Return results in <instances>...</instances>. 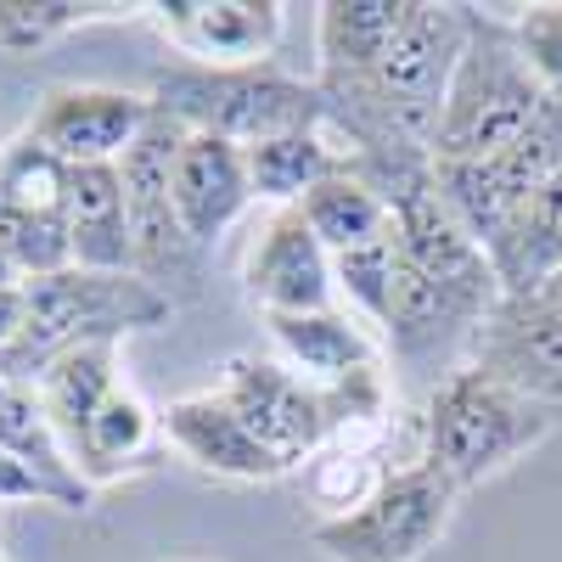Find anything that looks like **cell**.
<instances>
[{
    "label": "cell",
    "instance_id": "30bf717a",
    "mask_svg": "<svg viewBox=\"0 0 562 562\" xmlns=\"http://www.w3.org/2000/svg\"><path fill=\"white\" fill-rule=\"evenodd\" d=\"M243 293L259 315H315L338 310V281H333V254L315 243L299 209H276L270 225L243 265Z\"/></svg>",
    "mask_w": 562,
    "mask_h": 562
},
{
    "label": "cell",
    "instance_id": "cb8c5ba5",
    "mask_svg": "<svg viewBox=\"0 0 562 562\" xmlns=\"http://www.w3.org/2000/svg\"><path fill=\"white\" fill-rule=\"evenodd\" d=\"M124 7H85V0H0V52L29 57L97 18H119Z\"/></svg>",
    "mask_w": 562,
    "mask_h": 562
},
{
    "label": "cell",
    "instance_id": "8fae6325",
    "mask_svg": "<svg viewBox=\"0 0 562 562\" xmlns=\"http://www.w3.org/2000/svg\"><path fill=\"white\" fill-rule=\"evenodd\" d=\"M147 12L164 40L198 68H259L276 52L288 7L276 0H153Z\"/></svg>",
    "mask_w": 562,
    "mask_h": 562
},
{
    "label": "cell",
    "instance_id": "7a4b0ae2",
    "mask_svg": "<svg viewBox=\"0 0 562 562\" xmlns=\"http://www.w3.org/2000/svg\"><path fill=\"white\" fill-rule=\"evenodd\" d=\"M546 90L529 74L512 40V18H484L473 12V34H467V57L450 79V97L439 113L434 135V164H484L506 158L518 140L535 130L546 113Z\"/></svg>",
    "mask_w": 562,
    "mask_h": 562
},
{
    "label": "cell",
    "instance_id": "f1b7e54d",
    "mask_svg": "<svg viewBox=\"0 0 562 562\" xmlns=\"http://www.w3.org/2000/svg\"><path fill=\"white\" fill-rule=\"evenodd\" d=\"M0 288H18V270L7 265V254H0Z\"/></svg>",
    "mask_w": 562,
    "mask_h": 562
},
{
    "label": "cell",
    "instance_id": "9c48e42d",
    "mask_svg": "<svg viewBox=\"0 0 562 562\" xmlns=\"http://www.w3.org/2000/svg\"><path fill=\"white\" fill-rule=\"evenodd\" d=\"M153 119V97H135V90H113V85H63L45 90L29 135L45 153H57L68 169L79 164H119L135 135Z\"/></svg>",
    "mask_w": 562,
    "mask_h": 562
},
{
    "label": "cell",
    "instance_id": "4316f807",
    "mask_svg": "<svg viewBox=\"0 0 562 562\" xmlns=\"http://www.w3.org/2000/svg\"><path fill=\"white\" fill-rule=\"evenodd\" d=\"M23 333V281L18 288H0V349Z\"/></svg>",
    "mask_w": 562,
    "mask_h": 562
},
{
    "label": "cell",
    "instance_id": "277c9868",
    "mask_svg": "<svg viewBox=\"0 0 562 562\" xmlns=\"http://www.w3.org/2000/svg\"><path fill=\"white\" fill-rule=\"evenodd\" d=\"M557 422L529 405L524 394H512L495 383L490 371L461 366L428 394V416H422V461L439 467L456 490H473L490 473H501L506 461H518L535 450Z\"/></svg>",
    "mask_w": 562,
    "mask_h": 562
},
{
    "label": "cell",
    "instance_id": "ba28073f",
    "mask_svg": "<svg viewBox=\"0 0 562 562\" xmlns=\"http://www.w3.org/2000/svg\"><path fill=\"white\" fill-rule=\"evenodd\" d=\"M220 394L231 400L248 428L259 434V445L281 461H304L333 439V411H326V389L304 383L293 366L281 360H259V355H237L225 366Z\"/></svg>",
    "mask_w": 562,
    "mask_h": 562
},
{
    "label": "cell",
    "instance_id": "4fadbf2b",
    "mask_svg": "<svg viewBox=\"0 0 562 562\" xmlns=\"http://www.w3.org/2000/svg\"><path fill=\"white\" fill-rule=\"evenodd\" d=\"M254 203V180H248V158L243 147H231L220 135H198L186 130L180 158H175V214L192 248L220 243Z\"/></svg>",
    "mask_w": 562,
    "mask_h": 562
},
{
    "label": "cell",
    "instance_id": "e0dca14e",
    "mask_svg": "<svg viewBox=\"0 0 562 562\" xmlns=\"http://www.w3.org/2000/svg\"><path fill=\"white\" fill-rule=\"evenodd\" d=\"M0 450L18 456L29 473L57 495L63 512H85L90 495H97V490L79 479V467H74L63 434L52 428V416H45V405H40L34 389H7V394H0Z\"/></svg>",
    "mask_w": 562,
    "mask_h": 562
},
{
    "label": "cell",
    "instance_id": "484cf974",
    "mask_svg": "<svg viewBox=\"0 0 562 562\" xmlns=\"http://www.w3.org/2000/svg\"><path fill=\"white\" fill-rule=\"evenodd\" d=\"M29 501H34V506H57V495L45 490L18 456L0 450V506H29Z\"/></svg>",
    "mask_w": 562,
    "mask_h": 562
},
{
    "label": "cell",
    "instance_id": "3957f363",
    "mask_svg": "<svg viewBox=\"0 0 562 562\" xmlns=\"http://www.w3.org/2000/svg\"><path fill=\"white\" fill-rule=\"evenodd\" d=\"M153 108L180 119L198 135H220L231 147H259L276 135H304L326 130V102L321 90L276 74V68H198V63H175L153 79Z\"/></svg>",
    "mask_w": 562,
    "mask_h": 562
},
{
    "label": "cell",
    "instance_id": "603a6c76",
    "mask_svg": "<svg viewBox=\"0 0 562 562\" xmlns=\"http://www.w3.org/2000/svg\"><path fill=\"white\" fill-rule=\"evenodd\" d=\"M333 281H338V299H349L355 321H371V326H389L394 315V281H400V243L394 231L366 248H349V254H333Z\"/></svg>",
    "mask_w": 562,
    "mask_h": 562
},
{
    "label": "cell",
    "instance_id": "5b68a950",
    "mask_svg": "<svg viewBox=\"0 0 562 562\" xmlns=\"http://www.w3.org/2000/svg\"><path fill=\"white\" fill-rule=\"evenodd\" d=\"M456 495L461 490L428 461L394 467V473L378 479V490H371L360 506L315 524L310 546L326 562H422L445 540Z\"/></svg>",
    "mask_w": 562,
    "mask_h": 562
},
{
    "label": "cell",
    "instance_id": "44dd1931",
    "mask_svg": "<svg viewBox=\"0 0 562 562\" xmlns=\"http://www.w3.org/2000/svg\"><path fill=\"white\" fill-rule=\"evenodd\" d=\"M248 158V180H254V198L265 203H281L293 209L310 186H321L326 175H338L349 158L344 147L326 140V130H304V135H276V140H259V147L243 153Z\"/></svg>",
    "mask_w": 562,
    "mask_h": 562
},
{
    "label": "cell",
    "instance_id": "5bb4252c",
    "mask_svg": "<svg viewBox=\"0 0 562 562\" xmlns=\"http://www.w3.org/2000/svg\"><path fill=\"white\" fill-rule=\"evenodd\" d=\"M270 344L281 355V366H293L304 383L333 389L355 371L378 366V344H371L366 321H355L349 310H315V315H265Z\"/></svg>",
    "mask_w": 562,
    "mask_h": 562
},
{
    "label": "cell",
    "instance_id": "83f0119b",
    "mask_svg": "<svg viewBox=\"0 0 562 562\" xmlns=\"http://www.w3.org/2000/svg\"><path fill=\"white\" fill-rule=\"evenodd\" d=\"M540 293H546V299H551V304H557V310H562V270H557V276H551V281H546V288H540Z\"/></svg>",
    "mask_w": 562,
    "mask_h": 562
},
{
    "label": "cell",
    "instance_id": "9a60e30c",
    "mask_svg": "<svg viewBox=\"0 0 562 562\" xmlns=\"http://www.w3.org/2000/svg\"><path fill=\"white\" fill-rule=\"evenodd\" d=\"M68 237H74V265L79 270H102V276L135 270L119 164H79V169H68Z\"/></svg>",
    "mask_w": 562,
    "mask_h": 562
},
{
    "label": "cell",
    "instance_id": "6da1fadb",
    "mask_svg": "<svg viewBox=\"0 0 562 562\" xmlns=\"http://www.w3.org/2000/svg\"><path fill=\"white\" fill-rule=\"evenodd\" d=\"M175 315V299L147 276H102V270H63L23 281V333L0 349V383L34 389L45 366L63 360L79 344L124 338L140 326H164Z\"/></svg>",
    "mask_w": 562,
    "mask_h": 562
},
{
    "label": "cell",
    "instance_id": "52a82bcc",
    "mask_svg": "<svg viewBox=\"0 0 562 562\" xmlns=\"http://www.w3.org/2000/svg\"><path fill=\"white\" fill-rule=\"evenodd\" d=\"M186 124L153 108L147 130L135 135V147L119 158L124 180V209H130V243H135V270L147 281H164L186 259V231L175 214V158H180Z\"/></svg>",
    "mask_w": 562,
    "mask_h": 562
},
{
    "label": "cell",
    "instance_id": "2e32d148",
    "mask_svg": "<svg viewBox=\"0 0 562 562\" xmlns=\"http://www.w3.org/2000/svg\"><path fill=\"white\" fill-rule=\"evenodd\" d=\"M158 450H164V416L140 394L113 389L68 456L79 467V479L90 490H102V484H119V479L140 473V467H153Z\"/></svg>",
    "mask_w": 562,
    "mask_h": 562
},
{
    "label": "cell",
    "instance_id": "8992f818",
    "mask_svg": "<svg viewBox=\"0 0 562 562\" xmlns=\"http://www.w3.org/2000/svg\"><path fill=\"white\" fill-rule=\"evenodd\" d=\"M467 366L490 371L495 383L562 422V310L546 293H501V304L479 326Z\"/></svg>",
    "mask_w": 562,
    "mask_h": 562
},
{
    "label": "cell",
    "instance_id": "d6986e66",
    "mask_svg": "<svg viewBox=\"0 0 562 562\" xmlns=\"http://www.w3.org/2000/svg\"><path fill=\"white\" fill-rule=\"evenodd\" d=\"M304 214V225L315 231V243L326 254H349V248H366L394 231V214L389 203L378 198V186L360 180L349 164L338 175H326L321 186H310V192L293 203Z\"/></svg>",
    "mask_w": 562,
    "mask_h": 562
},
{
    "label": "cell",
    "instance_id": "ac0fdd59",
    "mask_svg": "<svg viewBox=\"0 0 562 562\" xmlns=\"http://www.w3.org/2000/svg\"><path fill=\"white\" fill-rule=\"evenodd\" d=\"M119 344H124V338L79 344V349H68L63 360L45 366V378L34 383L45 416H52V428L63 434L68 450H74L79 434L90 428V416L102 411V400H108L113 389H124V383H119Z\"/></svg>",
    "mask_w": 562,
    "mask_h": 562
},
{
    "label": "cell",
    "instance_id": "d4e9b609",
    "mask_svg": "<svg viewBox=\"0 0 562 562\" xmlns=\"http://www.w3.org/2000/svg\"><path fill=\"white\" fill-rule=\"evenodd\" d=\"M512 40H518V57L529 63L546 97H562V0L524 7L512 18Z\"/></svg>",
    "mask_w": 562,
    "mask_h": 562
},
{
    "label": "cell",
    "instance_id": "ffe728a7",
    "mask_svg": "<svg viewBox=\"0 0 562 562\" xmlns=\"http://www.w3.org/2000/svg\"><path fill=\"white\" fill-rule=\"evenodd\" d=\"M405 7L411 0H333V7H321V79L366 74L389 45V34L405 23Z\"/></svg>",
    "mask_w": 562,
    "mask_h": 562
},
{
    "label": "cell",
    "instance_id": "7c38bea8",
    "mask_svg": "<svg viewBox=\"0 0 562 562\" xmlns=\"http://www.w3.org/2000/svg\"><path fill=\"white\" fill-rule=\"evenodd\" d=\"M164 445H175L192 467H203V473L237 479V484H270V479L288 473V461L259 445V434L231 411V400L220 389L175 400L164 411Z\"/></svg>",
    "mask_w": 562,
    "mask_h": 562
},
{
    "label": "cell",
    "instance_id": "7402d4cb",
    "mask_svg": "<svg viewBox=\"0 0 562 562\" xmlns=\"http://www.w3.org/2000/svg\"><path fill=\"white\" fill-rule=\"evenodd\" d=\"M0 209H23V214L68 209V164L45 153L29 130L12 147H0Z\"/></svg>",
    "mask_w": 562,
    "mask_h": 562
}]
</instances>
